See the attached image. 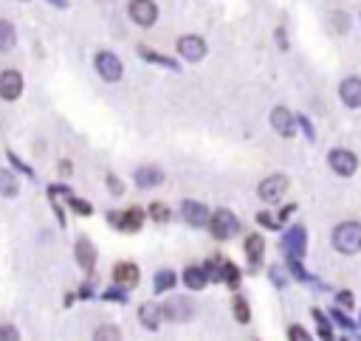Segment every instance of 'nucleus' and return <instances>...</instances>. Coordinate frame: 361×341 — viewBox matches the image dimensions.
I'll return each mask as SVG.
<instances>
[{"label":"nucleus","mask_w":361,"mask_h":341,"mask_svg":"<svg viewBox=\"0 0 361 341\" xmlns=\"http://www.w3.org/2000/svg\"><path fill=\"white\" fill-rule=\"evenodd\" d=\"M333 245H336V251H342V254H358L361 251V226L356 220L339 223L333 229Z\"/></svg>","instance_id":"1"},{"label":"nucleus","mask_w":361,"mask_h":341,"mask_svg":"<svg viewBox=\"0 0 361 341\" xmlns=\"http://www.w3.org/2000/svg\"><path fill=\"white\" fill-rule=\"evenodd\" d=\"M305 245H308L305 226H291L282 234V251L288 254V262H299V257H305Z\"/></svg>","instance_id":"2"},{"label":"nucleus","mask_w":361,"mask_h":341,"mask_svg":"<svg viewBox=\"0 0 361 341\" xmlns=\"http://www.w3.org/2000/svg\"><path fill=\"white\" fill-rule=\"evenodd\" d=\"M209 229H212V234L218 237V240H229V237L237 234L240 223H237V217L229 209H218V212L209 217Z\"/></svg>","instance_id":"3"},{"label":"nucleus","mask_w":361,"mask_h":341,"mask_svg":"<svg viewBox=\"0 0 361 341\" xmlns=\"http://www.w3.org/2000/svg\"><path fill=\"white\" fill-rule=\"evenodd\" d=\"M327 164L333 167L336 175L350 178V175H356V169H358V158H356V152H350V150H330Z\"/></svg>","instance_id":"4"},{"label":"nucleus","mask_w":361,"mask_h":341,"mask_svg":"<svg viewBox=\"0 0 361 341\" xmlns=\"http://www.w3.org/2000/svg\"><path fill=\"white\" fill-rule=\"evenodd\" d=\"M127 14L133 23H138V26H153V23L158 20V6L153 3V0H130L127 6Z\"/></svg>","instance_id":"5"},{"label":"nucleus","mask_w":361,"mask_h":341,"mask_svg":"<svg viewBox=\"0 0 361 341\" xmlns=\"http://www.w3.org/2000/svg\"><path fill=\"white\" fill-rule=\"evenodd\" d=\"M96 71H99L105 82H119L122 79V59L113 51H99L96 54Z\"/></svg>","instance_id":"6"},{"label":"nucleus","mask_w":361,"mask_h":341,"mask_svg":"<svg viewBox=\"0 0 361 341\" xmlns=\"http://www.w3.org/2000/svg\"><path fill=\"white\" fill-rule=\"evenodd\" d=\"M257 192H260V197L266 200V203H277L288 192V178L285 175H271L266 180H260V189Z\"/></svg>","instance_id":"7"},{"label":"nucleus","mask_w":361,"mask_h":341,"mask_svg":"<svg viewBox=\"0 0 361 341\" xmlns=\"http://www.w3.org/2000/svg\"><path fill=\"white\" fill-rule=\"evenodd\" d=\"M178 54L184 59H189V62H201L206 57V42H203V37H198V34L181 37L178 40Z\"/></svg>","instance_id":"8"},{"label":"nucleus","mask_w":361,"mask_h":341,"mask_svg":"<svg viewBox=\"0 0 361 341\" xmlns=\"http://www.w3.org/2000/svg\"><path fill=\"white\" fill-rule=\"evenodd\" d=\"M161 313L166 316V319H173V322H186V319H192L195 308H192V302L186 297H170V302L161 308Z\"/></svg>","instance_id":"9"},{"label":"nucleus","mask_w":361,"mask_h":341,"mask_svg":"<svg viewBox=\"0 0 361 341\" xmlns=\"http://www.w3.org/2000/svg\"><path fill=\"white\" fill-rule=\"evenodd\" d=\"M23 94V77L20 71H3L0 74V99L14 102Z\"/></svg>","instance_id":"10"},{"label":"nucleus","mask_w":361,"mask_h":341,"mask_svg":"<svg viewBox=\"0 0 361 341\" xmlns=\"http://www.w3.org/2000/svg\"><path fill=\"white\" fill-rule=\"evenodd\" d=\"M271 127L282 135V139H291L297 133V119L291 116V110L288 107H274L271 110Z\"/></svg>","instance_id":"11"},{"label":"nucleus","mask_w":361,"mask_h":341,"mask_svg":"<svg viewBox=\"0 0 361 341\" xmlns=\"http://www.w3.org/2000/svg\"><path fill=\"white\" fill-rule=\"evenodd\" d=\"M144 209H138V206H133V209H127V212H122V215H110V223H116L122 232H138L141 226H144Z\"/></svg>","instance_id":"12"},{"label":"nucleus","mask_w":361,"mask_h":341,"mask_svg":"<svg viewBox=\"0 0 361 341\" xmlns=\"http://www.w3.org/2000/svg\"><path fill=\"white\" fill-rule=\"evenodd\" d=\"M181 215H184V220L189 223V226H206L209 223V209L203 206V203H198V200H184V206H181Z\"/></svg>","instance_id":"13"},{"label":"nucleus","mask_w":361,"mask_h":341,"mask_svg":"<svg viewBox=\"0 0 361 341\" xmlns=\"http://www.w3.org/2000/svg\"><path fill=\"white\" fill-rule=\"evenodd\" d=\"M113 279H116L119 288L130 290V288L138 285V268H136L133 262H119V265L113 268Z\"/></svg>","instance_id":"14"},{"label":"nucleus","mask_w":361,"mask_h":341,"mask_svg":"<svg viewBox=\"0 0 361 341\" xmlns=\"http://www.w3.org/2000/svg\"><path fill=\"white\" fill-rule=\"evenodd\" d=\"M74 254H77L79 268L90 274L93 265H96V248H93V243H90L88 237H79V240H77V245H74Z\"/></svg>","instance_id":"15"},{"label":"nucleus","mask_w":361,"mask_h":341,"mask_svg":"<svg viewBox=\"0 0 361 341\" xmlns=\"http://www.w3.org/2000/svg\"><path fill=\"white\" fill-rule=\"evenodd\" d=\"M339 96L347 107H361V79L358 77H347L339 85Z\"/></svg>","instance_id":"16"},{"label":"nucleus","mask_w":361,"mask_h":341,"mask_svg":"<svg viewBox=\"0 0 361 341\" xmlns=\"http://www.w3.org/2000/svg\"><path fill=\"white\" fill-rule=\"evenodd\" d=\"M164 180V172L158 169V167H141L138 172H136V184L141 187V189H153V187H158Z\"/></svg>","instance_id":"17"},{"label":"nucleus","mask_w":361,"mask_h":341,"mask_svg":"<svg viewBox=\"0 0 361 341\" xmlns=\"http://www.w3.org/2000/svg\"><path fill=\"white\" fill-rule=\"evenodd\" d=\"M206 282H209V277H206L203 268L189 265V268L184 271V285H186L189 290H201V288H206Z\"/></svg>","instance_id":"18"},{"label":"nucleus","mask_w":361,"mask_h":341,"mask_svg":"<svg viewBox=\"0 0 361 341\" xmlns=\"http://www.w3.org/2000/svg\"><path fill=\"white\" fill-rule=\"evenodd\" d=\"M138 316H141V325H144V327H150V330H155V327L161 325V308H158V305H153V302L141 305Z\"/></svg>","instance_id":"19"},{"label":"nucleus","mask_w":361,"mask_h":341,"mask_svg":"<svg viewBox=\"0 0 361 341\" xmlns=\"http://www.w3.org/2000/svg\"><path fill=\"white\" fill-rule=\"evenodd\" d=\"M262 251H266V243H262V237H260V234H251V237L246 240V257H249V262H251V265H260Z\"/></svg>","instance_id":"20"},{"label":"nucleus","mask_w":361,"mask_h":341,"mask_svg":"<svg viewBox=\"0 0 361 341\" xmlns=\"http://www.w3.org/2000/svg\"><path fill=\"white\" fill-rule=\"evenodd\" d=\"M17 42V34H14V26L9 20H0V51H12Z\"/></svg>","instance_id":"21"},{"label":"nucleus","mask_w":361,"mask_h":341,"mask_svg":"<svg viewBox=\"0 0 361 341\" xmlns=\"http://www.w3.org/2000/svg\"><path fill=\"white\" fill-rule=\"evenodd\" d=\"M17 178L9 172V169H0V195H6V197H14L17 195Z\"/></svg>","instance_id":"22"},{"label":"nucleus","mask_w":361,"mask_h":341,"mask_svg":"<svg viewBox=\"0 0 361 341\" xmlns=\"http://www.w3.org/2000/svg\"><path fill=\"white\" fill-rule=\"evenodd\" d=\"M93 341H122V333H119V327H113V325H102V327H96Z\"/></svg>","instance_id":"23"},{"label":"nucleus","mask_w":361,"mask_h":341,"mask_svg":"<svg viewBox=\"0 0 361 341\" xmlns=\"http://www.w3.org/2000/svg\"><path fill=\"white\" fill-rule=\"evenodd\" d=\"M173 285H175V274H173V271H158V274H155V293L170 290Z\"/></svg>","instance_id":"24"},{"label":"nucleus","mask_w":361,"mask_h":341,"mask_svg":"<svg viewBox=\"0 0 361 341\" xmlns=\"http://www.w3.org/2000/svg\"><path fill=\"white\" fill-rule=\"evenodd\" d=\"M138 54H141L144 59H150V62H158V65H166V68H170V71H178V65H175L173 59H166V57H158L155 51H150V49H144V45H141V49H138Z\"/></svg>","instance_id":"25"},{"label":"nucleus","mask_w":361,"mask_h":341,"mask_svg":"<svg viewBox=\"0 0 361 341\" xmlns=\"http://www.w3.org/2000/svg\"><path fill=\"white\" fill-rule=\"evenodd\" d=\"M234 316H237V322H243V325L251 319L249 305H246V299H243V297H237V299H234Z\"/></svg>","instance_id":"26"},{"label":"nucleus","mask_w":361,"mask_h":341,"mask_svg":"<svg viewBox=\"0 0 361 341\" xmlns=\"http://www.w3.org/2000/svg\"><path fill=\"white\" fill-rule=\"evenodd\" d=\"M223 282H229L232 288H237V282H240V271L232 262H223Z\"/></svg>","instance_id":"27"},{"label":"nucleus","mask_w":361,"mask_h":341,"mask_svg":"<svg viewBox=\"0 0 361 341\" xmlns=\"http://www.w3.org/2000/svg\"><path fill=\"white\" fill-rule=\"evenodd\" d=\"M150 217L158 220V223H164V220H170V209H166L164 203H153V206H150Z\"/></svg>","instance_id":"28"},{"label":"nucleus","mask_w":361,"mask_h":341,"mask_svg":"<svg viewBox=\"0 0 361 341\" xmlns=\"http://www.w3.org/2000/svg\"><path fill=\"white\" fill-rule=\"evenodd\" d=\"M288 338H291V341H314V338H310V333L302 325H294L291 330H288Z\"/></svg>","instance_id":"29"},{"label":"nucleus","mask_w":361,"mask_h":341,"mask_svg":"<svg viewBox=\"0 0 361 341\" xmlns=\"http://www.w3.org/2000/svg\"><path fill=\"white\" fill-rule=\"evenodd\" d=\"M0 341H20L17 327H12V325H0Z\"/></svg>","instance_id":"30"},{"label":"nucleus","mask_w":361,"mask_h":341,"mask_svg":"<svg viewBox=\"0 0 361 341\" xmlns=\"http://www.w3.org/2000/svg\"><path fill=\"white\" fill-rule=\"evenodd\" d=\"M68 200H71V206H74V209H77L79 215H90V212H93L88 200H79V197H71V195H68Z\"/></svg>","instance_id":"31"},{"label":"nucleus","mask_w":361,"mask_h":341,"mask_svg":"<svg viewBox=\"0 0 361 341\" xmlns=\"http://www.w3.org/2000/svg\"><path fill=\"white\" fill-rule=\"evenodd\" d=\"M257 220H260L262 226H269V229H279V226H282V220H279V217H271V215H266V212H260V215H257Z\"/></svg>","instance_id":"32"},{"label":"nucleus","mask_w":361,"mask_h":341,"mask_svg":"<svg viewBox=\"0 0 361 341\" xmlns=\"http://www.w3.org/2000/svg\"><path fill=\"white\" fill-rule=\"evenodd\" d=\"M314 316H316V322H319V333H322V338L330 341V325L325 322V316H322L319 310H314Z\"/></svg>","instance_id":"33"},{"label":"nucleus","mask_w":361,"mask_h":341,"mask_svg":"<svg viewBox=\"0 0 361 341\" xmlns=\"http://www.w3.org/2000/svg\"><path fill=\"white\" fill-rule=\"evenodd\" d=\"M330 316H333V319H336V322H339V325H342V327H347V330H353V322H350V319H347V316H345V313H342V310H333V313H330Z\"/></svg>","instance_id":"34"},{"label":"nucleus","mask_w":361,"mask_h":341,"mask_svg":"<svg viewBox=\"0 0 361 341\" xmlns=\"http://www.w3.org/2000/svg\"><path fill=\"white\" fill-rule=\"evenodd\" d=\"M105 299H113V302H127V293H122V290H108V293H102Z\"/></svg>","instance_id":"35"},{"label":"nucleus","mask_w":361,"mask_h":341,"mask_svg":"<svg viewBox=\"0 0 361 341\" xmlns=\"http://www.w3.org/2000/svg\"><path fill=\"white\" fill-rule=\"evenodd\" d=\"M108 187H110V192L113 195H122L125 189H122V184H119V178L116 175H108Z\"/></svg>","instance_id":"36"},{"label":"nucleus","mask_w":361,"mask_h":341,"mask_svg":"<svg viewBox=\"0 0 361 341\" xmlns=\"http://www.w3.org/2000/svg\"><path fill=\"white\" fill-rule=\"evenodd\" d=\"M339 305H342V308H353V293L342 290V293H339Z\"/></svg>","instance_id":"37"},{"label":"nucleus","mask_w":361,"mask_h":341,"mask_svg":"<svg viewBox=\"0 0 361 341\" xmlns=\"http://www.w3.org/2000/svg\"><path fill=\"white\" fill-rule=\"evenodd\" d=\"M291 271H294V277H297V279H308V274L302 271V265H299V262H291Z\"/></svg>","instance_id":"38"},{"label":"nucleus","mask_w":361,"mask_h":341,"mask_svg":"<svg viewBox=\"0 0 361 341\" xmlns=\"http://www.w3.org/2000/svg\"><path fill=\"white\" fill-rule=\"evenodd\" d=\"M48 3H54L57 9H68V0H48Z\"/></svg>","instance_id":"39"},{"label":"nucleus","mask_w":361,"mask_h":341,"mask_svg":"<svg viewBox=\"0 0 361 341\" xmlns=\"http://www.w3.org/2000/svg\"><path fill=\"white\" fill-rule=\"evenodd\" d=\"M102 3H108V0H102Z\"/></svg>","instance_id":"40"}]
</instances>
